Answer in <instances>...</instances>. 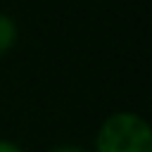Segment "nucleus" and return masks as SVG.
I'll return each instance as SVG.
<instances>
[{
  "instance_id": "1",
  "label": "nucleus",
  "mask_w": 152,
  "mask_h": 152,
  "mask_svg": "<svg viewBox=\"0 0 152 152\" xmlns=\"http://www.w3.org/2000/svg\"><path fill=\"white\" fill-rule=\"evenodd\" d=\"M95 152H152V131L133 112L107 116L95 135Z\"/></svg>"
},
{
  "instance_id": "3",
  "label": "nucleus",
  "mask_w": 152,
  "mask_h": 152,
  "mask_svg": "<svg viewBox=\"0 0 152 152\" xmlns=\"http://www.w3.org/2000/svg\"><path fill=\"white\" fill-rule=\"evenodd\" d=\"M48 152H88V150H83V147H78V145H55V147H50Z\"/></svg>"
},
{
  "instance_id": "4",
  "label": "nucleus",
  "mask_w": 152,
  "mask_h": 152,
  "mask_svg": "<svg viewBox=\"0 0 152 152\" xmlns=\"http://www.w3.org/2000/svg\"><path fill=\"white\" fill-rule=\"evenodd\" d=\"M0 152H24L19 145L10 142V140H0Z\"/></svg>"
},
{
  "instance_id": "2",
  "label": "nucleus",
  "mask_w": 152,
  "mask_h": 152,
  "mask_svg": "<svg viewBox=\"0 0 152 152\" xmlns=\"http://www.w3.org/2000/svg\"><path fill=\"white\" fill-rule=\"evenodd\" d=\"M17 43V24L10 14L0 12V57Z\"/></svg>"
}]
</instances>
